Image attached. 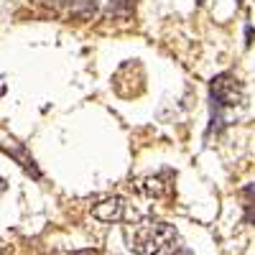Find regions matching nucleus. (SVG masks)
Masks as SVG:
<instances>
[{"label": "nucleus", "mask_w": 255, "mask_h": 255, "mask_svg": "<svg viewBox=\"0 0 255 255\" xmlns=\"http://www.w3.org/2000/svg\"><path fill=\"white\" fill-rule=\"evenodd\" d=\"M125 245L135 255H156V253L174 255L181 248L179 232L174 230V225L158 222V220H145V222L130 225L125 230Z\"/></svg>", "instance_id": "obj_1"}, {"label": "nucleus", "mask_w": 255, "mask_h": 255, "mask_svg": "<svg viewBox=\"0 0 255 255\" xmlns=\"http://www.w3.org/2000/svg\"><path fill=\"white\" fill-rule=\"evenodd\" d=\"M209 95H212V100H215V105L220 102V105H225V108H235V105L243 102V87L232 74H220V77L212 79Z\"/></svg>", "instance_id": "obj_2"}, {"label": "nucleus", "mask_w": 255, "mask_h": 255, "mask_svg": "<svg viewBox=\"0 0 255 255\" xmlns=\"http://www.w3.org/2000/svg\"><path fill=\"white\" fill-rule=\"evenodd\" d=\"M128 212V202L123 197H110V199H102L92 207V215L100 222H120Z\"/></svg>", "instance_id": "obj_3"}, {"label": "nucleus", "mask_w": 255, "mask_h": 255, "mask_svg": "<svg viewBox=\"0 0 255 255\" xmlns=\"http://www.w3.org/2000/svg\"><path fill=\"white\" fill-rule=\"evenodd\" d=\"M8 153L18 161V163H23V168L33 176V179H38L41 176V171H38V166H36V161H31V156H28V151L23 145H13V148H8Z\"/></svg>", "instance_id": "obj_4"}, {"label": "nucleus", "mask_w": 255, "mask_h": 255, "mask_svg": "<svg viewBox=\"0 0 255 255\" xmlns=\"http://www.w3.org/2000/svg\"><path fill=\"white\" fill-rule=\"evenodd\" d=\"M143 186H145L143 191H145L148 197H161V194H163V181H161V179H156V176L145 179V181H143Z\"/></svg>", "instance_id": "obj_5"}, {"label": "nucleus", "mask_w": 255, "mask_h": 255, "mask_svg": "<svg viewBox=\"0 0 255 255\" xmlns=\"http://www.w3.org/2000/svg\"><path fill=\"white\" fill-rule=\"evenodd\" d=\"M250 44H253V28L245 26V46H250Z\"/></svg>", "instance_id": "obj_6"}, {"label": "nucleus", "mask_w": 255, "mask_h": 255, "mask_svg": "<svg viewBox=\"0 0 255 255\" xmlns=\"http://www.w3.org/2000/svg\"><path fill=\"white\" fill-rule=\"evenodd\" d=\"M5 186H8V184H5V179L0 176V194H3V191H5Z\"/></svg>", "instance_id": "obj_7"}, {"label": "nucleus", "mask_w": 255, "mask_h": 255, "mask_svg": "<svg viewBox=\"0 0 255 255\" xmlns=\"http://www.w3.org/2000/svg\"><path fill=\"white\" fill-rule=\"evenodd\" d=\"M54 3H69V0H54Z\"/></svg>", "instance_id": "obj_8"}]
</instances>
